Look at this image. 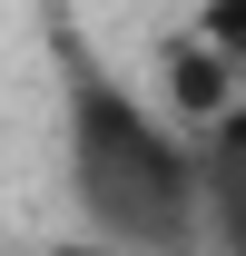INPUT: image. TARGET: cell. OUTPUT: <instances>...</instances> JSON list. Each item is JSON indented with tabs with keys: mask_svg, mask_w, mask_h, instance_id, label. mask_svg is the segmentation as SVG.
I'll return each mask as SVG.
<instances>
[{
	"mask_svg": "<svg viewBox=\"0 0 246 256\" xmlns=\"http://www.w3.org/2000/svg\"><path fill=\"white\" fill-rule=\"evenodd\" d=\"M187 30H197V40L216 50V60H226V69L246 79V0H197V20H187Z\"/></svg>",
	"mask_w": 246,
	"mask_h": 256,
	"instance_id": "obj_4",
	"label": "cell"
},
{
	"mask_svg": "<svg viewBox=\"0 0 246 256\" xmlns=\"http://www.w3.org/2000/svg\"><path fill=\"white\" fill-rule=\"evenodd\" d=\"M40 256H118V246H98L89 226H79V236H50V246H40Z\"/></svg>",
	"mask_w": 246,
	"mask_h": 256,
	"instance_id": "obj_6",
	"label": "cell"
},
{
	"mask_svg": "<svg viewBox=\"0 0 246 256\" xmlns=\"http://www.w3.org/2000/svg\"><path fill=\"white\" fill-rule=\"evenodd\" d=\"M236 89H246V79H236L226 60H216V50H207L197 30H168V40H158V60H148V98H158V108H168V118L187 128V138H197V128H207L216 108L236 98Z\"/></svg>",
	"mask_w": 246,
	"mask_h": 256,
	"instance_id": "obj_2",
	"label": "cell"
},
{
	"mask_svg": "<svg viewBox=\"0 0 246 256\" xmlns=\"http://www.w3.org/2000/svg\"><path fill=\"white\" fill-rule=\"evenodd\" d=\"M60 89V188L98 246L197 256V138L89 40L79 0H30Z\"/></svg>",
	"mask_w": 246,
	"mask_h": 256,
	"instance_id": "obj_1",
	"label": "cell"
},
{
	"mask_svg": "<svg viewBox=\"0 0 246 256\" xmlns=\"http://www.w3.org/2000/svg\"><path fill=\"white\" fill-rule=\"evenodd\" d=\"M197 148H226V158H246V89L226 98V108H216L207 128H197Z\"/></svg>",
	"mask_w": 246,
	"mask_h": 256,
	"instance_id": "obj_5",
	"label": "cell"
},
{
	"mask_svg": "<svg viewBox=\"0 0 246 256\" xmlns=\"http://www.w3.org/2000/svg\"><path fill=\"white\" fill-rule=\"evenodd\" d=\"M197 256H246V158L197 148Z\"/></svg>",
	"mask_w": 246,
	"mask_h": 256,
	"instance_id": "obj_3",
	"label": "cell"
}]
</instances>
